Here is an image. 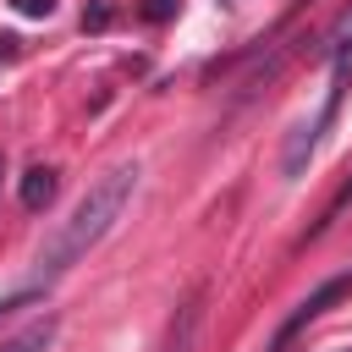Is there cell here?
Here are the masks:
<instances>
[{
	"label": "cell",
	"instance_id": "obj_1",
	"mask_svg": "<svg viewBox=\"0 0 352 352\" xmlns=\"http://www.w3.org/2000/svg\"><path fill=\"white\" fill-rule=\"evenodd\" d=\"M132 192H138V165L126 160V165H116V170H104L88 192H82V204L72 209V220H60V231L44 242V253H38V286H50L55 275H66L88 248H99L104 242V231L121 220V209L132 204Z\"/></svg>",
	"mask_w": 352,
	"mask_h": 352
},
{
	"label": "cell",
	"instance_id": "obj_2",
	"mask_svg": "<svg viewBox=\"0 0 352 352\" xmlns=\"http://www.w3.org/2000/svg\"><path fill=\"white\" fill-rule=\"evenodd\" d=\"M341 297H352V270H341V275L319 280V286H314V292H308V297H302V302H297V308L280 319V330L270 336V346H264V352H292V341H297V336H302V330H308V324H314L324 308H336Z\"/></svg>",
	"mask_w": 352,
	"mask_h": 352
},
{
	"label": "cell",
	"instance_id": "obj_3",
	"mask_svg": "<svg viewBox=\"0 0 352 352\" xmlns=\"http://www.w3.org/2000/svg\"><path fill=\"white\" fill-rule=\"evenodd\" d=\"M198 324H204V297H187V302L170 314L160 352H192V341H198Z\"/></svg>",
	"mask_w": 352,
	"mask_h": 352
},
{
	"label": "cell",
	"instance_id": "obj_4",
	"mask_svg": "<svg viewBox=\"0 0 352 352\" xmlns=\"http://www.w3.org/2000/svg\"><path fill=\"white\" fill-rule=\"evenodd\" d=\"M55 330H60V324H55V319L44 314V319H33V324H28L22 336H11V341H0V352H50V341H55Z\"/></svg>",
	"mask_w": 352,
	"mask_h": 352
},
{
	"label": "cell",
	"instance_id": "obj_5",
	"mask_svg": "<svg viewBox=\"0 0 352 352\" xmlns=\"http://www.w3.org/2000/svg\"><path fill=\"white\" fill-rule=\"evenodd\" d=\"M50 198H55V170L50 165H33L22 176V209H44Z\"/></svg>",
	"mask_w": 352,
	"mask_h": 352
},
{
	"label": "cell",
	"instance_id": "obj_6",
	"mask_svg": "<svg viewBox=\"0 0 352 352\" xmlns=\"http://www.w3.org/2000/svg\"><path fill=\"white\" fill-rule=\"evenodd\" d=\"M346 204H352V176H346V182L336 187V198L324 204V214H319V226H314V236H319V231H330V226H336V220L346 214Z\"/></svg>",
	"mask_w": 352,
	"mask_h": 352
},
{
	"label": "cell",
	"instance_id": "obj_7",
	"mask_svg": "<svg viewBox=\"0 0 352 352\" xmlns=\"http://www.w3.org/2000/svg\"><path fill=\"white\" fill-rule=\"evenodd\" d=\"M341 50H352V6L341 11V22L324 33V44H319V55H341Z\"/></svg>",
	"mask_w": 352,
	"mask_h": 352
},
{
	"label": "cell",
	"instance_id": "obj_8",
	"mask_svg": "<svg viewBox=\"0 0 352 352\" xmlns=\"http://www.w3.org/2000/svg\"><path fill=\"white\" fill-rule=\"evenodd\" d=\"M44 297V286H22V292H11V297H0V319H11L16 308H28V302H38Z\"/></svg>",
	"mask_w": 352,
	"mask_h": 352
},
{
	"label": "cell",
	"instance_id": "obj_9",
	"mask_svg": "<svg viewBox=\"0 0 352 352\" xmlns=\"http://www.w3.org/2000/svg\"><path fill=\"white\" fill-rule=\"evenodd\" d=\"M170 11H176V0H143V16H148V22H165Z\"/></svg>",
	"mask_w": 352,
	"mask_h": 352
},
{
	"label": "cell",
	"instance_id": "obj_10",
	"mask_svg": "<svg viewBox=\"0 0 352 352\" xmlns=\"http://www.w3.org/2000/svg\"><path fill=\"white\" fill-rule=\"evenodd\" d=\"M11 6H16L22 16H50V11H55V0H11Z\"/></svg>",
	"mask_w": 352,
	"mask_h": 352
},
{
	"label": "cell",
	"instance_id": "obj_11",
	"mask_svg": "<svg viewBox=\"0 0 352 352\" xmlns=\"http://www.w3.org/2000/svg\"><path fill=\"white\" fill-rule=\"evenodd\" d=\"M104 22H110V11H104V6H94V11H82V28H104Z\"/></svg>",
	"mask_w": 352,
	"mask_h": 352
},
{
	"label": "cell",
	"instance_id": "obj_12",
	"mask_svg": "<svg viewBox=\"0 0 352 352\" xmlns=\"http://www.w3.org/2000/svg\"><path fill=\"white\" fill-rule=\"evenodd\" d=\"M0 176H6V154H0Z\"/></svg>",
	"mask_w": 352,
	"mask_h": 352
},
{
	"label": "cell",
	"instance_id": "obj_13",
	"mask_svg": "<svg viewBox=\"0 0 352 352\" xmlns=\"http://www.w3.org/2000/svg\"><path fill=\"white\" fill-rule=\"evenodd\" d=\"M297 6H314V0H297Z\"/></svg>",
	"mask_w": 352,
	"mask_h": 352
}]
</instances>
